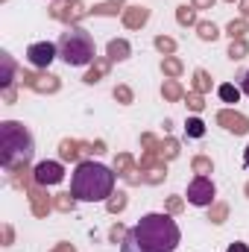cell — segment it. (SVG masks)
<instances>
[{
  "instance_id": "cell-1",
  "label": "cell",
  "mask_w": 249,
  "mask_h": 252,
  "mask_svg": "<svg viewBox=\"0 0 249 252\" xmlns=\"http://www.w3.org/2000/svg\"><path fill=\"white\" fill-rule=\"evenodd\" d=\"M115 190V173L97 161H79L70 176V193L79 202H103Z\"/></svg>"
},
{
  "instance_id": "cell-2",
  "label": "cell",
  "mask_w": 249,
  "mask_h": 252,
  "mask_svg": "<svg viewBox=\"0 0 249 252\" xmlns=\"http://www.w3.org/2000/svg\"><path fill=\"white\" fill-rule=\"evenodd\" d=\"M138 244L147 252H173L179 247V226L167 214H144L138 226L132 229Z\"/></svg>"
},
{
  "instance_id": "cell-3",
  "label": "cell",
  "mask_w": 249,
  "mask_h": 252,
  "mask_svg": "<svg viewBox=\"0 0 249 252\" xmlns=\"http://www.w3.org/2000/svg\"><path fill=\"white\" fill-rule=\"evenodd\" d=\"M56 47H59V56L70 67H82V64L94 62V38L82 27H67Z\"/></svg>"
},
{
  "instance_id": "cell-4",
  "label": "cell",
  "mask_w": 249,
  "mask_h": 252,
  "mask_svg": "<svg viewBox=\"0 0 249 252\" xmlns=\"http://www.w3.org/2000/svg\"><path fill=\"white\" fill-rule=\"evenodd\" d=\"M0 141H3V164L15 167L18 161H30L32 158V135L15 121H6L0 126Z\"/></svg>"
},
{
  "instance_id": "cell-5",
  "label": "cell",
  "mask_w": 249,
  "mask_h": 252,
  "mask_svg": "<svg viewBox=\"0 0 249 252\" xmlns=\"http://www.w3.org/2000/svg\"><path fill=\"white\" fill-rule=\"evenodd\" d=\"M214 182L205 179V176H196L190 185H187V202L190 205H211L214 202Z\"/></svg>"
},
{
  "instance_id": "cell-6",
  "label": "cell",
  "mask_w": 249,
  "mask_h": 252,
  "mask_svg": "<svg viewBox=\"0 0 249 252\" xmlns=\"http://www.w3.org/2000/svg\"><path fill=\"white\" fill-rule=\"evenodd\" d=\"M56 56H59V47H56V44H50V41L30 44V50H27V59H30V64H35V67H47Z\"/></svg>"
},
{
  "instance_id": "cell-7",
  "label": "cell",
  "mask_w": 249,
  "mask_h": 252,
  "mask_svg": "<svg viewBox=\"0 0 249 252\" xmlns=\"http://www.w3.org/2000/svg\"><path fill=\"white\" fill-rule=\"evenodd\" d=\"M64 179V170L59 161H41L35 167V182L38 185H59Z\"/></svg>"
},
{
  "instance_id": "cell-8",
  "label": "cell",
  "mask_w": 249,
  "mask_h": 252,
  "mask_svg": "<svg viewBox=\"0 0 249 252\" xmlns=\"http://www.w3.org/2000/svg\"><path fill=\"white\" fill-rule=\"evenodd\" d=\"M217 121H220V124H226V129H229V132H235V135H244V132H249V121L244 118V115H235V112H220V115H217Z\"/></svg>"
},
{
  "instance_id": "cell-9",
  "label": "cell",
  "mask_w": 249,
  "mask_h": 252,
  "mask_svg": "<svg viewBox=\"0 0 249 252\" xmlns=\"http://www.w3.org/2000/svg\"><path fill=\"white\" fill-rule=\"evenodd\" d=\"M109 59H112V62H124V59H129V44H126L124 38L109 41Z\"/></svg>"
},
{
  "instance_id": "cell-10",
  "label": "cell",
  "mask_w": 249,
  "mask_h": 252,
  "mask_svg": "<svg viewBox=\"0 0 249 252\" xmlns=\"http://www.w3.org/2000/svg\"><path fill=\"white\" fill-rule=\"evenodd\" d=\"M121 252H147V250L138 244V238H135V235H132V229H129V232L124 235V241H121Z\"/></svg>"
},
{
  "instance_id": "cell-11",
  "label": "cell",
  "mask_w": 249,
  "mask_h": 252,
  "mask_svg": "<svg viewBox=\"0 0 249 252\" xmlns=\"http://www.w3.org/2000/svg\"><path fill=\"white\" fill-rule=\"evenodd\" d=\"M147 18H150V12H147V9H132V12L126 15V27H141Z\"/></svg>"
},
{
  "instance_id": "cell-12",
  "label": "cell",
  "mask_w": 249,
  "mask_h": 252,
  "mask_svg": "<svg viewBox=\"0 0 249 252\" xmlns=\"http://www.w3.org/2000/svg\"><path fill=\"white\" fill-rule=\"evenodd\" d=\"M196 30H199V38H202V41H214V38L220 35V32H217V27H214V24H208V21H202Z\"/></svg>"
},
{
  "instance_id": "cell-13",
  "label": "cell",
  "mask_w": 249,
  "mask_h": 252,
  "mask_svg": "<svg viewBox=\"0 0 249 252\" xmlns=\"http://www.w3.org/2000/svg\"><path fill=\"white\" fill-rule=\"evenodd\" d=\"M220 97H223L226 103H238V100H241V88H235V85H220Z\"/></svg>"
},
{
  "instance_id": "cell-14",
  "label": "cell",
  "mask_w": 249,
  "mask_h": 252,
  "mask_svg": "<svg viewBox=\"0 0 249 252\" xmlns=\"http://www.w3.org/2000/svg\"><path fill=\"white\" fill-rule=\"evenodd\" d=\"M247 41H244V38H238V41H235V38H232V47H229V56H232V59H244V56H247Z\"/></svg>"
},
{
  "instance_id": "cell-15",
  "label": "cell",
  "mask_w": 249,
  "mask_h": 252,
  "mask_svg": "<svg viewBox=\"0 0 249 252\" xmlns=\"http://www.w3.org/2000/svg\"><path fill=\"white\" fill-rule=\"evenodd\" d=\"M187 135H190V138H202V135H205V126H202L199 118H190V121H187Z\"/></svg>"
},
{
  "instance_id": "cell-16",
  "label": "cell",
  "mask_w": 249,
  "mask_h": 252,
  "mask_svg": "<svg viewBox=\"0 0 249 252\" xmlns=\"http://www.w3.org/2000/svg\"><path fill=\"white\" fill-rule=\"evenodd\" d=\"M244 32H247V21H244V18L229 24V35H232V38H244Z\"/></svg>"
},
{
  "instance_id": "cell-17",
  "label": "cell",
  "mask_w": 249,
  "mask_h": 252,
  "mask_svg": "<svg viewBox=\"0 0 249 252\" xmlns=\"http://www.w3.org/2000/svg\"><path fill=\"white\" fill-rule=\"evenodd\" d=\"M106 70H109V62H100L94 70H91V73H88V76H85V82H91V85H94V82H97V79H100Z\"/></svg>"
},
{
  "instance_id": "cell-18",
  "label": "cell",
  "mask_w": 249,
  "mask_h": 252,
  "mask_svg": "<svg viewBox=\"0 0 249 252\" xmlns=\"http://www.w3.org/2000/svg\"><path fill=\"white\" fill-rule=\"evenodd\" d=\"M59 153H62V158H76V156H79V150H76L73 141H62V150H59Z\"/></svg>"
},
{
  "instance_id": "cell-19",
  "label": "cell",
  "mask_w": 249,
  "mask_h": 252,
  "mask_svg": "<svg viewBox=\"0 0 249 252\" xmlns=\"http://www.w3.org/2000/svg\"><path fill=\"white\" fill-rule=\"evenodd\" d=\"M179 24H193L196 21V15H193V9H187V6H179Z\"/></svg>"
},
{
  "instance_id": "cell-20",
  "label": "cell",
  "mask_w": 249,
  "mask_h": 252,
  "mask_svg": "<svg viewBox=\"0 0 249 252\" xmlns=\"http://www.w3.org/2000/svg\"><path fill=\"white\" fill-rule=\"evenodd\" d=\"M164 73H170V76H179V70H182V64L176 62V59H164Z\"/></svg>"
},
{
  "instance_id": "cell-21",
  "label": "cell",
  "mask_w": 249,
  "mask_h": 252,
  "mask_svg": "<svg viewBox=\"0 0 249 252\" xmlns=\"http://www.w3.org/2000/svg\"><path fill=\"white\" fill-rule=\"evenodd\" d=\"M211 82H208V73L205 70H196V91H208Z\"/></svg>"
},
{
  "instance_id": "cell-22",
  "label": "cell",
  "mask_w": 249,
  "mask_h": 252,
  "mask_svg": "<svg viewBox=\"0 0 249 252\" xmlns=\"http://www.w3.org/2000/svg\"><path fill=\"white\" fill-rule=\"evenodd\" d=\"M124 205H126V196H124V193H118L115 199H109V211H112V214H118Z\"/></svg>"
},
{
  "instance_id": "cell-23",
  "label": "cell",
  "mask_w": 249,
  "mask_h": 252,
  "mask_svg": "<svg viewBox=\"0 0 249 252\" xmlns=\"http://www.w3.org/2000/svg\"><path fill=\"white\" fill-rule=\"evenodd\" d=\"M179 94H182V88H179L176 82H167V85H164V97H170V100H176Z\"/></svg>"
},
{
  "instance_id": "cell-24",
  "label": "cell",
  "mask_w": 249,
  "mask_h": 252,
  "mask_svg": "<svg viewBox=\"0 0 249 252\" xmlns=\"http://www.w3.org/2000/svg\"><path fill=\"white\" fill-rule=\"evenodd\" d=\"M115 97L124 100V103H132V91H129L126 85H118V88H115Z\"/></svg>"
},
{
  "instance_id": "cell-25",
  "label": "cell",
  "mask_w": 249,
  "mask_h": 252,
  "mask_svg": "<svg viewBox=\"0 0 249 252\" xmlns=\"http://www.w3.org/2000/svg\"><path fill=\"white\" fill-rule=\"evenodd\" d=\"M187 106H190L193 112H199L205 103H202V97H199V94H187Z\"/></svg>"
},
{
  "instance_id": "cell-26",
  "label": "cell",
  "mask_w": 249,
  "mask_h": 252,
  "mask_svg": "<svg viewBox=\"0 0 249 252\" xmlns=\"http://www.w3.org/2000/svg\"><path fill=\"white\" fill-rule=\"evenodd\" d=\"M156 47H158V50H164V53H170V50H173L176 44H173L170 38H156Z\"/></svg>"
},
{
  "instance_id": "cell-27",
  "label": "cell",
  "mask_w": 249,
  "mask_h": 252,
  "mask_svg": "<svg viewBox=\"0 0 249 252\" xmlns=\"http://www.w3.org/2000/svg\"><path fill=\"white\" fill-rule=\"evenodd\" d=\"M193 167H196V173H208V170H211V161H208V158H196Z\"/></svg>"
},
{
  "instance_id": "cell-28",
  "label": "cell",
  "mask_w": 249,
  "mask_h": 252,
  "mask_svg": "<svg viewBox=\"0 0 249 252\" xmlns=\"http://www.w3.org/2000/svg\"><path fill=\"white\" fill-rule=\"evenodd\" d=\"M211 220H214V223H223V220H226V205H217V208H214V217H211Z\"/></svg>"
},
{
  "instance_id": "cell-29",
  "label": "cell",
  "mask_w": 249,
  "mask_h": 252,
  "mask_svg": "<svg viewBox=\"0 0 249 252\" xmlns=\"http://www.w3.org/2000/svg\"><path fill=\"white\" fill-rule=\"evenodd\" d=\"M226 252H249V247H247V244H232Z\"/></svg>"
},
{
  "instance_id": "cell-30",
  "label": "cell",
  "mask_w": 249,
  "mask_h": 252,
  "mask_svg": "<svg viewBox=\"0 0 249 252\" xmlns=\"http://www.w3.org/2000/svg\"><path fill=\"white\" fill-rule=\"evenodd\" d=\"M193 6L196 9H208V6H214V0H193Z\"/></svg>"
},
{
  "instance_id": "cell-31",
  "label": "cell",
  "mask_w": 249,
  "mask_h": 252,
  "mask_svg": "<svg viewBox=\"0 0 249 252\" xmlns=\"http://www.w3.org/2000/svg\"><path fill=\"white\" fill-rule=\"evenodd\" d=\"M241 88H244V94H249V70L241 76Z\"/></svg>"
},
{
  "instance_id": "cell-32",
  "label": "cell",
  "mask_w": 249,
  "mask_h": 252,
  "mask_svg": "<svg viewBox=\"0 0 249 252\" xmlns=\"http://www.w3.org/2000/svg\"><path fill=\"white\" fill-rule=\"evenodd\" d=\"M244 164H247V170H249V147L244 150Z\"/></svg>"
},
{
  "instance_id": "cell-33",
  "label": "cell",
  "mask_w": 249,
  "mask_h": 252,
  "mask_svg": "<svg viewBox=\"0 0 249 252\" xmlns=\"http://www.w3.org/2000/svg\"><path fill=\"white\" fill-rule=\"evenodd\" d=\"M59 252H76V250H73V247H67V244H62V247H59Z\"/></svg>"
},
{
  "instance_id": "cell-34",
  "label": "cell",
  "mask_w": 249,
  "mask_h": 252,
  "mask_svg": "<svg viewBox=\"0 0 249 252\" xmlns=\"http://www.w3.org/2000/svg\"><path fill=\"white\" fill-rule=\"evenodd\" d=\"M241 9H244V15H249V0H244V3H241Z\"/></svg>"
},
{
  "instance_id": "cell-35",
  "label": "cell",
  "mask_w": 249,
  "mask_h": 252,
  "mask_svg": "<svg viewBox=\"0 0 249 252\" xmlns=\"http://www.w3.org/2000/svg\"><path fill=\"white\" fill-rule=\"evenodd\" d=\"M247 193H249V185H247Z\"/></svg>"
}]
</instances>
